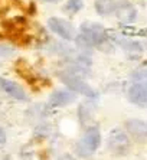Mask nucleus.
I'll return each instance as SVG.
<instances>
[{
	"label": "nucleus",
	"mask_w": 147,
	"mask_h": 160,
	"mask_svg": "<svg viewBox=\"0 0 147 160\" xmlns=\"http://www.w3.org/2000/svg\"><path fill=\"white\" fill-rule=\"evenodd\" d=\"M0 89H3L4 92L10 95L12 98H16V100H26V92L25 89L19 85L18 82L15 81H10V79H6V78H0Z\"/></svg>",
	"instance_id": "1a4fd4ad"
},
{
	"label": "nucleus",
	"mask_w": 147,
	"mask_h": 160,
	"mask_svg": "<svg viewBox=\"0 0 147 160\" xmlns=\"http://www.w3.org/2000/svg\"><path fill=\"white\" fill-rule=\"evenodd\" d=\"M6 140H8V137H6V131L3 130V127L0 126V147H3V146L6 144Z\"/></svg>",
	"instance_id": "dca6fc26"
},
{
	"label": "nucleus",
	"mask_w": 147,
	"mask_h": 160,
	"mask_svg": "<svg viewBox=\"0 0 147 160\" xmlns=\"http://www.w3.org/2000/svg\"><path fill=\"white\" fill-rule=\"evenodd\" d=\"M114 13L117 15V18L124 23L133 22L137 16L136 8H134L130 2H127V0H120V2H117V6H115Z\"/></svg>",
	"instance_id": "6e6552de"
},
{
	"label": "nucleus",
	"mask_w": 147,
	"mask_h": 160,
	"mask_svg": "<svg viewBox=\"0 0 147 160\" xmlns=\"http://www.w3.org/2000/svg\"><path fill=\"white\" fill-rule=\"evenodd\" d=\"M115 6H117V0H95V10L98 15H111L114 13Z\"/></svg>",
	"instance_id": "9b49d317"
},
{
	"label": "nucleus",
	"mask_w": 147,
	"mask_h": 160,
	"mask_svg": "<svg viewBox=\"0 0 147 160\" xmlns=\"http://www.w3.org/2000/svg\"><path fill=\"white\" fill-rule=\"evenodd\" d=\"M107 146H108V150L113 154H115V156H124L131 149V142H130V137L127 136L125 131L120 130V128H114V130H111L110 134H108Z\"/></svg>",
	"instance_id": "f03ea898"
},
{
	"label": "nucleus",
	"mask_w": 147,
	"mask_h": 160,
	"mask_svg": "<svg viewBox=\"0 0 147 160\" xmlns=\"http://www.w3.org/2000/svg\"><path fill=\"white\" fill-rule=\"evenodd\" d=\"M125 128L137 140H144L147 138V123L137 118H131L125 123Z\"/></svg>",
	"instance_id": "9d476101"
},
{
	"label": "nucleus",
	"mask_w": 147,
	"mask_h": 160,
	"mask_svg": "<svg viewBox=\"0 0 147 160\" xmlns=\"http://www.w3.org/2000/svg\"><path fill=\"white\" fill-rule=\"evenodd\" d=\"M75 92L74 91H66V89H59V91H55L49 97V107H65V105H69L75 101Z\"/></svg>",
	"instance_id": "0eeeda50"
},
{
	"label": "nucleus",
	"mask_w": 147,
	"mask_h": 160,
	"mask_svg": "<svg viewBox=\"0 0 147 160\" xmlns=\"http://www.w3.org/2000/svg\"><path fill=\"white\" fill-rule=\"evenodd\" d=\"M121 46L125 49V51H129V52H141L143 48H141V45L139 42H133V41H123L121 42Z\"/></svg>",
	"instance_id": "4468645a"
},
{
	"label": "nucleus",
	"mask_w": 147,
	"mask_h": 160,
	"mask_svg": "<svg viewBox=\"0 0 147 160\" xmlns=\"http://www.w3.org/2000/svg\"><path fill=\"white\" fill-rule=\"evenodd\" d=\"M82 9V0H68L65 4V12L68 13H78Z\"/></svg>",
	"instance_id": "ddd939ff"
},
{
	"label": "nucleus",
	"mask_w": 147,
	"mask_h": 160,
	"mask_svg": "<svg viewBox=\"0 0 147 160\" xmlns=\"http://www.w3.org/2000/svg\"><path fill=\"white\" fill-rule=\"evenodd\" d=\"M58 160H75V159H74L71 154H63V156H61Z\"/></svg>",
	"instance_id": "f3484780"
},
{
	"label": "nucleus",
	"mask_w": 147,
	"mask_h": 160,
	"mask_svg": "<svg viewBox=\"0 0 147 160\" xmlns=\"http://www.w3.org/2000/svg\"><path fill=\"white\" fill-rule=\"evenodd\" d=\"M133 79L136 82H141V84H144L147 87V63L141 65L133 72Z\"/></svg>",
	"instance_id": "f8f14e48"
},
{
	"label": "nucleus",
	"mask_w": 147,
	"mask_h": 160,
	"mask_svg": "<svg viewBox=\"0 0 147 160\" xmlns=\"http://www.w3.org/2000/svg\"><path fill=\"white\" fill-rule=\"evenodd\" d=\"M48 26L53 33H56L65 41H72L75 38V29H74L72 23H69L65 19L51 18L48 20Z\"/></svg>",
	"instance_id": "39448f33"
},
{
	"label": "nucleus",
	"mask_w": 147,
	"mask_h": 160,
	"mask_svg": "<svg viewBox=\"0 0 147 160\" xmlns=\"http://www.w3.org/2000/svg\"><path fill=\"white\" fill-rule=\"evenodd\" d=\"M129 100L130 102L140 107H147V87L141 82H136L129 88Z\"/></svg>",
	"instance_id": "423d86ee"
},
{
	"label": "nucleus",
	"mask_w": 147,
	"mask_h": 160,
	"mask_svg": "<svg viewBox=\"0 0 147 160\" xmlns=\"http://www.w3.org/2000/svg\"><path fill=\"white\" fill-rule=\"evenodd\" d=\"M0 67H2V62H0Z\"/></svg>",
	"instance_id": "aec40b11"
},
{
	"label": "nucleus",
	"mask_w": 147,
	"mask_h": 160,
	"mask_svg": "<svg viewBox=\"0 0 147 160\" xmlns=\"http://www.w3.org/2000/svg\"><path fill=\"white\" fill-rule=\"evenodd\" d=\"M0 160H12V159L9 156H2V157H0Z\"/></svg>",
	"instance_id": "a211bd4d"
},
{
	"label": "nucleus",
	"mask_w": 147,
	"mask_h": 160,
	"mask_svg": "<svg viewBox=\"0 0 147 160\" xmlns=\"http://www.w3.org/2000/svg\"><path fill=\"white\" fill-rule=\"evenodd\" d=\"M45 2H51V3H58V2H61V0H45Z\"/></svg>",
	"instance_id": "6ab92c4d"
},
{
	"label": "nucleus",
	"mask_w": 147,
	"mask_h": 160,
	"mask_svg": "<svg viewBox=\"0 0 147 160\" xmlns=\"http://www.w3.org/2000/svg\"><path fill=\"white\" fill-rule=\"evenodd\" d=\"M15 49L8 46V45H0V56H10L13 55Z\"/></svg>",
	"instance_id": "2eb2a0df"
},
{
	"label": "nucleus",
	"mask_w": 147,
	"mask_h": 160,
	"mask_svg": "<svg viewBox=\"0 0 147 160\" xmlns=\"http://www.w3.org/2000/svg\"><path fill=\"white\" fill-rule=\"evenodd\" d=\"M101 144V133L97 126H91L84 131L82 138L75 144V153L82 159H91Z\"/></svg>",
	"instance_id": "f257e3e1"
},
{
	"label": "nucleus",
	"mask_w": 147,
	"mask_h": 160,
	"mask_svg": "<svg viewBox=\"0 0 147 160\" xmlns=\"http://www.w3.org/2000/svg\"><path fill=\"white\" fill-rule=\"evenodd\" d=\"M81 36L88 42L89 46H101L107 41L105 29L103 25L92 22H85L81 26Z\"/></svg>",
	"instance_id": "7ed1b4c3"
},
{
	"label": "nucleus",
	"mask_w": 147,
	"mask_h": 160,
	"mask_svg": "<svg viewBox=\"0 0 147 160\" xmlns=\"http://www.w3.org/2000/svg\"><path fill=\"white\" fill-rule=\"evenodd\" d=\"M61 79H62L63 84H65L71 91H74L75 94H82V95H85V97H88V98H97V92L84 79L79 78V77H75V75H71L66 72L65 75L61 77Z\"/></svg>",
	"instance_id": "20e7f679"
}]
</instances>
